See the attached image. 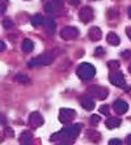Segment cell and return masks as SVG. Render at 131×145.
<instances>
[{
	"label": "cell",
	"mask_w": 131,
	"mask_h": 145,
	"mask_svg": "<svg viewBox=\"0 0 131 145\" xmlns=\"http://www.w3.org/2000/svg\"><path fill=\"white\" fill-rule=\"evenodd\" d=\"M100 121V116L98 115H92L91 116V124H97Z\"/></svg>",
	"instance_id": "25"
},
{
	"label": "cell",
	"mask_w": 131,
	"mask_h": 145,
	"mask_svg": "<svg viewBox=\"0 0 131 145\" xmlns=\"http://www.w3.org/2000/svg\"><path fill=\"white\" fill-rule=\"evenodd\" d=\"M110 81H111V84H114L115 86H121V88H123L124 84H126L123 73H121V72H118V71L114 72V73H111Z\"/></svg>",
	"instance_id": "8"
},
{
	"label": "cell",
	"mask_w": 131,
	"mask_h": 145,
	"mask_svg": "<svg viewBox=\"0 0 131 145\" xmlns=\"http://www.w3.org/2000/svg\"><path fill=\"white\" fill-rule=\"evenodd\" d=\"M87 93L96 97L97 99H105V98L108 97L109 91L106 88H102V86H89L87 89Z\"/></svg>",
	"instance_id": "4"
},
{
	"label": "cell",
	"mask_w": 131,
	"mask_h": 145,
	"mask_svg": "<svg viewBox=\"0 0 131 145\" xmlns=\"http://www.w3.org/2000/svg\"><path fill=\"white\" fill-rule=\"evenodd\" d=\"M108 67H109V69H111V71H113V69H118V68H119V63L115 60H111L108 63Z\"/></svg>",
	"instance_id": "21"
},
{
	"label": "cell",
	"mask_w": 131,
	"mask_h": 145,
	"mask_svg": "<svg viewBox=\"0 0 131 145\" xmlns=\"http://www.w3.org/2000/svg\"><path fill=\"white\" fill-rule=\"evenodd\" d=\"M32 140H33V136L29 131H24L20 136V144L21 145H32Z\"/></svg>",
	"instance_id": "11"
},
{
	"label": "cell",
	"mask_w": 131,
	"mask_h": 145,
	"mask_svg": "<svg viewBox=\"0 0 131 145\" xmlns=\"http://www.w3.org/2000/svg\"><path fill=\"white\" fill-rule=\"evenodd\" d=\"M94 55H96V56H102V55H104V48L97 47L96 50H94Z\"/></svg>",
	"instance_id": "26"
},
{
	"label": "cell",
	"mask_w": 131,
	"mask_h": 145,
	"mask_svg": "<svg viewBox=\"0 0 131 145\" xmlns=\"http://www.w3.org/2000/svg\"><path fill=\"white\" fill-rule=\"evenodd\" d=\"M50 63H53V55L42 54V55H39V56L32 59V60L28 63V65L30 68H34V67H39V65H49Z\"/></svg>",
	"instance_id": "3"
},
{
	"label": "cell",
	"mask_w": 131,
	"mask_h": 145,
	"mask_svg": "<svg viewBox=\"0 0 131 145\" xmlns=\"http://www.w3.org/2000/svg\"><path fill=\"white\" fill-rule=\"evenodd\" d=\"M101 30L98 29L97 26H93L91 27V30H89V38H91L92 40H98L101 38Z\"/></svg>",
	"instance_id": "16"
},
{
	"label": "cell",
	"mask_w": 131,
	"mask_h": 145,
	"mask_svg": "<svg viewBox=\"0 0 131 145\" xmlns=\"http://www.w3.org/2000/svg\"><path fill=\"white\" fill-rule=\"evenodd\" d=\"M85 135H87V137L89 138L91 141H93V142L100 141V133H98L97 131H93V129H88V131L85 132Z\"/></svg>",
	"instance_id": "17"
},
{
	"label": "cell",
	"mask_w": 131,
	"mask_h": 145,
	"mask_svg": "<svg viewBox=\"0 0 131 145\" xmlns=\"http://www.w3.org/2000/svg\"><path fill=\"white\" fill-rule=\"evenodd\" d=\"M100 112H101V114L108 115V114H109V106H108V105L101 106V107H100Z\"/></svg>",
	"instance_id": "24"
},
{
	"label": "cell",
	"mask_w": 131,
	"mask_h": 145,
	"mask_svg": "<svg viewBox=\"0 0 131 145\" xmlns=\"http://www.w3.org/2000/svg\"><path fill=\"white\" fill-rule=\"evenodd\" d=\"M106 40H108V43L111 44V46H118V44L121 43V39H119V37H118L115 33H109L108 35H106Z\"/></svg>",
	"instance_id": "14"
},
{
	"label": "cell",
	"mask_w": 131,
	"mask_h": 145,
	"mask_svg": "<svg viewBox=\"0 0 131 145\" xmlns=\"http://www.w3.org/2000/svg\"><path fill=\"white\" fill-rule=\"evenodd\" d=\"M45 10H46V12H55V8H54V5L49 1V3L45 4Z\"/></svg>",
	"instance_id": "23"
},
{
	"label": "cell",
	"mask_w": 131,
	"mask_h": 145,
	"mask_svg": "<svg viewBox=\"0 0 131 145\" xmlns=\"http://www.w3.org/2000/svg\"><path fill=\"white\" fill-rule=\"evenodd\" d=\"M127 14H128V17L131 18V7H128V10H127Z\"/></svg>",
	"instance_id": "34"
},
{
	"label": "cell",
	"mask_w": 131,
	"mask_h": 145,
	"mask_svg": "<svg viewBox=\"0 0 131 145\" xmlns=\"http://www.w3.org/2000/svg\"><path fill=\"white\" fill-rule=\"evenodd\" d=\"M76 73L81 80L88 81V80H92V78L94 77L96 69H94V67L92 64H89V63H81V64L79 65V68H77Z\"/></svg>",
	"instance_id": "2"
},
{
	"label": "cell",
	"mask_w": 131,
	"mask_h": 145,
	"mask_svg": "<svg viewBox=\"0 0 131 145\" xmlns=\"http://www.w3.org/2000/svg\"><path fill=\"white\" fill-rule=\"evenodd\" d=\"M128 110V103L124 102L123 99H117L114 101V111L117 114H124Z\"/></svg>",
	"instance_id": "10"
},
{
	"label": "cell",
	"mask_w": 131,
	"mask_h": 145,
	"mask_svg": "<svg viewBox=\"0 0 131 145\" xmlns=\"http://www.w3.org/2000/svg\"><path fill=\"white\" fill-rule=\"evenodd\" d=\"M127 144H128V145H131V135H128V136H127Z\"/></svg>",
	"instance_id": "32"
},
{
	"label": "cell",
	"mask_w": 131,
	"mask_h": 145,
	"mask_svg": "<svg viewBox=\"0 0 131 145\" xmlns=\"http://www.w3.org/2000/svg\"><path fill=\"white\" fill-rule=\"evenodd\" d=\"M29 121H30V124L33 125L34 128H38L41 125L43 124V116L39 114V112L34 111L30 114V118H29Z\"/></svg>",
	"instance_id": "9"
},
{
	"label": "cell",
	"mask_w": 131,
	"mask_h": 145,
	"mask_svg": "<svg viewBox=\"0 0 131 145\" xmlns=\"http://www.w3.org/2000/svg\"><path fill=\"white\" fill-rule=\"evenodd\" d=\"M80 129H81V124H74V125H71V127H67V128H63L62 131L58 132V133L53 135L51 140L58 138V140H62L63 142L71 144L77 137V135L80 133Z\"/></svg>",
	"instance_id": "1"
},
{
	"label": "cell",
	"mask_w": 131,
	"mask_h": 145,
	"mask_svg": "<svg viewBox=\"0 0 131 145\" xmlns=\"http://www.w3.org/2000/svg\"><path fill=\"white\" fill-rule=\"evenodd\" d=\"M128 71H130V73H131V63H130V65H128Z\"/></svg>",
	"instance_id": "36"
},
{
	"label": "cell",
	"mask_w": 131,
	"mask_h": 145,
	"mask_svg": "<svg viewBox=\"0 0 131 145\" xmlns=\"http://www.w3.org/2000/svg\"><path fill=\"white\" fill-rule=\"evenodd\" d=\"M5 133H7L9 137H12V136H13V131H12L9 127H7V128H5Z\"/></svg>",
	"instance_id": "29"
},
{
	"label": "cell",
	"mask_w": 131,
	"mask_h": 145,
	"mask_svg": "<svg viewBox=\"0 0 131 145\" xmlns=\"http://www.w3.org/2000/svg\"><path fill=\"white\" fill-rule=\"evenodd\" d=\"M14 81L20 82V84H28V82L30 81V78L28 77L26 74H24V73H17L16 76H14Z\"/></svg>",
	"instance_id": "19"
},
{
	"label": "cell",
	"mask_w": 131,
	"mask_h": 145,
	"mask_svg": "<svg viewBox=\"0 0 131 145\" xmlns=\"http://www.w3.org/2000/svg\"><path fill=\"white\" fill-rule=\"evenodd\" d=\"M80 1L81 0H71V4H72V5H79Z\"/></svg>",
	"instance_id": "30"
},
{
	"label": "cell",
	"mask_w": 131,
	"mask_h": 145,
	"mask_svg": "<svg viewBox=\"0 0 131 145\" xmlns=\"http://www.w3.org/2000/svg\"><path fill=\"white\" fill-rule=\"evenodd\" d=\"M0 48H1V51H3V50H5V44L3 43V40H1V43H0Z\"/></svg>",
	"instance_id": "31"
},
{
	"label": "cell",
	"mask_w": 131,
	"mask_h": 145,
	"mask_svg": "<svg viewBox=\"0 0 131 145\" xmlns=\"http://www.w3.org/2000/svg\"><path fill=\"white\" fill-rule=\"evenodd\" d=\"M59 145H70V144H68V142H63V141H62V144H59Z\"/></svg>",
	"instance_id": "35"
},
{
	"label": "cell",
	"mask_w": 131,
	"mask_h": 145,
	"mask_svg": "<svg viewBox=\"0 0 131 145\" xmlns=\"http://www.w3.org/2000/svg\"><path fill=\"white\" fill-rule=\"evenodd\" d=\"M121 123H122L121 119H118V118H108L106 121H105V124H106V127H108L109 129L117 128V127L121 125Z\"/></svg>",
	"instance_id": "12"
},
{
	"label": "cell",
	"mask_w": 131,
	"mask_h": 145,
	"mask_svg": "<svg viewBox=\"0 0 131 145\" xmlns=\"http://www.w3.org/2000/svg\"><path fill=\"white\" fill-rule=\"evenodd\" d=\"M74 116H75V111L72 108H61V111H59V120L63 124L70 123L74 119Z\"/></svg>",
	"instance_id": "6"
},
{
	"label": "cell",
	"mask_w": 131,
	"mask_h": 145,
	"mask_svg": "<svg viewBox=\"0 0 131 145\" xmlns=\"http://www.w3.org/2000/svg\"><path fill=\"white\" fill-rule=\"evenodd\" d=\"M3 26L5 27V29H9V27L13 26V21H11L9 18H5V20L3 21Z\"/></svg>",
	"instance_id": "22"
},
{
	"label": "cell",
	"mask_w": 131,
	"mask_h": 145,
	"mask_svg": "<svg viewBox=\"0 0 131 145\" xmlns=\"http://www.w3.org/2000/svg\"><path fill=\"white\" fill-rule=\"evenodd\" d=\"M79 17L83 22H89V21L93 20V10L89 7H84L81 8L80 12H79Z\"/></svg>",
	"instance_id": "7"
},
{
	"label": "cell",
	"mask_w": 131,
	"mask_h": 145,
	"mask_svg": "<svg viewBox=\"0 0 131 145\" xmlns=\"http://www.w3.org/2000/svg\"><path fill=\"white\" fill-rule=\"evenodd\" d=\"M127 35H128V38L131 39V27L130 29H127Z\"/></svg>",
	"instance_id": "33"
},
{
	"label": "cell",
	"mask_w": 131,
	"mask_h": 145,
	"mask_svg": "<svg viewBox=\"0 0 131 145\" xmlns=\"http://www.w3.org/2000/svg\"><path fill=\"white\" fill-rule=\"evenodd\" d=\"M79 35V30H77L76 27L74 26H67V27H63L61 31V37L66 40H71V39H75L77 38Z\"/></svg>",
	"instance_id": "5"
},
{
	"label": "cell",
	"mask_w": 131,
	"mask_h": 145,
	"mask_svg": "<svg viewBox=\"0 0 131 145\" xmlns=\"http://www.w3.org/2000/svg\"><path fill=\"white\" fill-rule=\"evenodd\" d=\"M45 22V18L41 14H34L33 18H32V24H33V26H39V25H42Z\"/></svg>",
	"instance_id": "20"
},
{
	"label": "cell",
	"mask_w": 131,
	"mask_h": 145,
	"mask_svg": "<svg viewBox=\"0 0 131 145\" xmlns=\"http://www.w3.org/2000/svg\"><path fill=\"white\" fill-rule=\"evenodd\" d=\"M81 106H83V108H85V110H88V111H91V110H93L94 108V102L92 101L91 98L88 97H83L80 101Z\"/></svg>",
	"instance_id": "13"
},
{
	"label": "cell",
	"mask_w": 131,
	"mask_h": 145,
	"mask_svg": "<svg viewBox=\"0 0 131 145\" xmlns=\"http://www.w3.org/2000/svg\"><path fill=\"white\" fill-rule=\"evenodd\" d=\"M122 56L124 57V59H127V57H131V51L130 50H126V51H123V52H122Z\"/></svg>",
	"instance_id": "28"
},
{
	"label": "cell",
	"mask_w": 131,
	"mask_h": 145,
	"mask_svg": "<svg viewBox=\"0 0 131 145\" xmlns=\"http://www.w3.org/2000/svg\"><path fill=\"white\" fill-rule=\"evenodd\" d=\"M109 145H122V141L118 140V138H111L109 141Z\"/></svg>",
	"instance_id": "27"
},
{
	"label": "cell",
	"mask_w": 131,
	"mask_h": 145,
	"mask_svg": "<svg viewBox=\"0 0 131 145\" xmlns=\"http://www.w3.org/2000/svg\"><path fill=\"white\" fill-rule=\"evenodd\" d=\"M21 48H22L24 52H30V51L34 48V43L30 39H24L22 44H21Z\"/></svg>",
	"instance_id": "18"
},
{
	"label": "cell",
	"mask_w": 131,
	"mask_h": 145,
	"mask_svg": "<svg viewBox=\"0 0 131 145\" xmlns=\"http://www.w3.org/2000/svg\"><path fill=\"white\" fill-rule=\"evenodd\" d=\"M45 26H46L47 29V33H49V35H53L55 31V21L53 20V18H45Z\"/></svg>",
	"instance_id": "15"
}]
</instances>
